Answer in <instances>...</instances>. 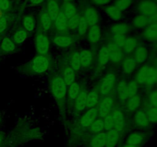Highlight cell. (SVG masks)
Wrapping results in <instances>:
<instances>
[{"label": "cell", "instance_id": "cell-1", "mask_svg": "<svg viewBox=\"0 0 157 147\" xmlns=\"http://www.w3.org/2000/svg\"><path fill=\"white\" fill-rule=\"evenodd\" d=\"M156 67L150 64H144L137 70L135 76V81L138 84L152 87L156 85Z\"/></svg>", "mask_w": 157, "mask_h": 147}, {"label": "cell", "instance_id": "cell-2", "mask_svg": "<svg viewBox=\"0 0 157 147\" xmlns=\"http://www.w3.org/2000/svg\"><path fill=\"white\" fill-rule=\"evenodd\" d=\"M51 92L58 100L64 99L67 93V86L61 77H55L51 82Z\"/></svg>", "mask_w": 157, "mask_h": 147}, {"label": "cell", "instance_id": "cell-3", "mask_svg": "<svg viewBox=\"0 0 157 147\" xmlns=\"http://www.w3.org/2000/svg\"><path fill=\"white\" fill-rule=\"evenodd\" d=\"M137 14H141L148 18L157 13V2L155 0H139L136 5Z\"/></svg>", "mask_w": 157, "mask_h": 147}, {"label": "cell", "instance_id": "cell-4", "mask_svg": "<svg viewBox=\"0 0 157 147\" xmlns=\"http://www.w3.org/2000/svg\"><path fill=\"white\" fill-rule=\"evenodd\" d=\"M35 44L36 51L39 55H47L50 50V39L42 32L37 33L35 38Z\"/></svg>", "mask_w": 157, "mask_h": 147}, {"label": "cell", "instance_id": "cell-5", "mask_svg": "<svg viewBox=\"0 0 157 147\" xmlns=\"http://www.w3.org/2000/svg\"><path fill=\"white\" fill-rule=\"evenodd\" d=\"M116 81L117 77L113 73H109L106 74L101 80V84H100V93L103 96H107L110 94L114 88Z\"/></svg>", "mask_w": 157, "mask_h": 147}, {"label": "cell", "instance_id": "cell-6", "mask_svg": "<svg viewBox=\"0 0 157 147\" xmlns=\"http://www.w3.org/2000/svg\"><path fill=\"white\" fill-rule=\"evenodd\" d=\"M133 123L140 130H149L152 126L144 108L138 109L134 112Z\"/></svg>", "mask_w": 157, "mask_h": 147}, {"label": "cell", "instance_id": "cell-7", "mask_svg": "<svg viewBox=\"0 0 157 147\" xmlns=\"http://www.w3.org/2000/svg\"><path fill=\"white\" fill-rule=\"evenodd\" d=\"M148 139V136L142 130H137L130 133L127 138V143L133 146L140 147Z\"/></svg>", "mask_w": 157, "mask_h": 147}, {"label": "cell", "instance_id": "cell-8", "mask_svg": "<svg viewBox=\"0 0 157 147\" xmlns=\"http://www.w3.org/2000/svg\"><path fill=\"white\" fill-rule=\"evenodd\" d=\"M49 67V61L44 55H38L32 62V68L35 73L43 74Z\"/></svg>", "mask_w": 157, "mask_h": 147}, {"label": "cell", "instance_id": "cell-9", "mask_svg": "<svg viewBox=\"0 0 157 147\" xmlns=\"http://www.w3.org/2000/svg\"><path fill=\"white\" fill-rule=\"evenodd\" d=\"M87 21L89 26L95 25L99 24L100 21V13L96 8L93 6H87L84 9V14L82 15Z\"/></svg>", "mask_w": 157, "mask_h": 147}, {"label": "cell", "instance_id": "cell-10", "mask_svg": "<svg viewBox=\"0 0 157 147\" xmlns=\"http://www.w3.org/2000/svg\"><path fill=\"white\" fill-rule=\"evenodd\" d=\"M113 107V100L110 96H106L104 99L101 100L98 106V115L100 117L104 119L106 116L111 113Z\"/></svg>", "mask_w": 157, "mask_h": 147}, {"label": "cell", "instance_id": "cell-11", "mask_svg": "<svg viewBox=\"0 0 157 147\" xmlns=\"http://www.w3.org/2000/svg\"><path fill=\"white\" fill-rule=\"evenodd\" d=\"M109 51V56H110V61L115 64H118L124 61V53L122 48L117 47L116 45L110 43L107 45Z\"/></svg>", "mask_w": 157, "mask_h": 147}, {"label": "cell", "instance_id": "cell-12", "mask_svg": "<svg viewBox=\"0 0 157 147\" xmlns=\"http://www.w3.org/2000/svg\"><path fill=\"white\" fill-rule=\"evenodd\" d=\"M141 37L145 41L157 44V23H152L141 32Z\"/></svg>", "mask_w": 157, "mask_h": 147}, {"label": "cell", "instance_id": "cell-13", "mask_svg": "<svg viewBox=\"0 0 157 147\" xmlns=\"http://www.w3.org/2000/svg\"><path fill=\"white\" fill-rule=\"evenodd\" d=\"M150 57V51L146 45L140 44L133 51V58L137 64H143L148 60Z\"/></svg>", "mask_w": 157, "mask_h": 147}, {"label": "cell", "instance_id": "cell-14", "mask_svg": "<svg viewBox=\"0 0 157 147\" xmlns=\"http://www.w3.org/2000/svg\"><path fill=\"white\" fill-rule=\"evenodd\" d=\"M98 116L99 115H98V108L94 107V108L88 109L81 117L80 123L83 127H89L94 121L98 119Z\"/></svg>", "mask_w": 157, "mask_h": 147}, {"label": "cell", "instance_id": "cell-15", "mask_svg": "<svg viewBox=\"0 0 157 147\" xmlns=\"http://www.w3.org/2000/svg\"><path fill=\"white\" fill-rule=\"evenodd\" d=\"M102 33H101V26L98 24L89 26L88 31L87 32V39L90 44H98L101 41Z\"/></svg>", "mask_w": 157, "mask_h": 147}, {"label": "cell", "instance_id": "cell-16", "mask_svg": "<svg viewBox=\"0 0 157 147\" xmlns=\"http://www.w3.org/2000/svg\"><path fill=\"white\" fill-rule=\"evenodd\" d=\"M131 24L126 22H117L110 28L112 35H127L131 30Z\"/></svg>", "mask_w": 157, "mask_h": 147}, {"label": "cell", "instance_id": "cell-17", "mask_svg": "<svg viewBox=\"0 0 157 147\" xmlns=\"http://www.w3.org/2000/svg\"><path fill=\"white\" fill-rule=\"evenodd\" d=\"M150 24V19L147 16L141 14H136L131 21V26L138 30H144Z\"/></svg>", "mask_w": 157, "mask_h": 147}, {"label": "cell", "instance_id": "cell-18", "mask_svg": "<svg viewBox=\"0 0 157 147\" xmlns=\"http://www.w3.org/2000/svg\"><path fill=\"white\" fill-rule=\"evenodd\" d=\"M110 61L109 51L107 45H103L98 52V65L101 70H104Z\"/></svg>", "mask_w": 157, "mask_h": 147}, {"label": "cell", "instance_id": "cell-19", "mask_svg": "<svg viewBox=\"0 0 157 147\" xmlns=\"http://www.w3.org/2000/svg\"><path fill=\"white\" fill-rule=\"evenodd\" d=\"M45 11L48 12L52 21H54L59 12H61V6L57 0H48L47 3H46Z\"/></svg>", "mask_w": 157, "mask_h": 147}, {"label": "cell", "instance_id": "cell-20", "mask_svg": "<svg viewBox=\"0 0 157 147\" xmlns=\"http://www.w3.org/2000/svg\"><path fill=\"white\" fill-rule=\"evenodd\" d=\"M113 115V120H114V130L121 133L123 131L125 126V118H124V113L119 110H114L111 112Z\"/></svg>", "mask_w": 157, "mask_h": 147}, {"label": "cell", "instance_id": "cell-21", "mask_svg": "<svg viewBox=\"0 0 157 147\" xmlns=\"http://www.w3.org/2000/svg\"><path fill=\"white\" fill-rule=\"evenodd\" d=\"M106 15L113 21H119L123 18V12L120 11L113 5H108L104 9Z\"/></svg>", "mask_w": 157, "mask_h": 147}, {"label": "cell", "instance_id": "cell-22", "mask_svg": "<svg viewBox=\"0 0 157 147\" xmlns=\"http://www.w3.org/2000/svg\"><path fill=\"white\" fill-rule=\"evenodd\" d=\"M39 22L41 28L42 29V32L45 33V32H49L52 27V19L48 12H46L45 9L41 12L39 15Z\"/></svg>", "mask_w": 157, "mask_h": 147}, {"label": "cell", "instance_id": "cell-23", "mask_svg": "<svg viewBox=\"0 0 157 147\" xmlns=\"http://www.w3.org/2000/svg\"><path fill=\"white\" fill-rule=\"evenodd\" d=\"M139 44L140 41L136 37H127L124 46L122 47V50L124 53L127 54V55L133 53L135 49L137 47Z\"/></svg>", "mask_w": 157, "mask_h": 147}, {"label": "cell", "instance_id": "cell-24", "mask_svg": "<svg viewBox=\"0 0 157 147\" xmlns=\"http://www.w3.org/2000/svg\"><path fill=\"white\" fill-rule=\"evenodd\" d=\"M61 11L65 15L67 19L73 17L74 15L78 13V9L77 6L73 2L64 1L61 7Z\"/></svg>", "mask_w": 157, "mask_h": 147}, {"label": "cell", "instance_id": "cell-25", "mask_svg": "<svg viewBox=\"0 0 157 147\" xmlns=\"http://www.w3.org/2000/svg\"><path fill=\"white\" fill-rule=\"evenodd\" d=\"M53 43L59 47H68L74 44V38L68 35H56L53 38Z\"/></svg>", "mask_w": 157, "mask_h": 147}, {"label": "cell", "instance_id": "cell-26", "mask_svg": "<svg viewBox=\"0 0 157 147\" xmlns=\"http://www.w3.org/2000/svg\"><path fill=\"white\" fill-rule=\"evenodd\" d=\"M54 24L56 30L59 32H65L67 28V18L62 12H60L57 18L54 21Z\"/></svg>", "mask_w": 157, "mask_h": 147}, {"label": "cell", "instance_id": "cell-27", "mask_svg": "<svg viewBox=\"0 0 157 147\" xmlns=\"http://www.w3.org/2000/svg\"><path fill=\"white\" fill-rule=\"evenodd\" d=\"M137 66V63L133 57L125 58L122 63V70L125 74H131L135 71Z\"/></svg>", "mask_w": 157, "mask_h": 147}, {"label": "cell", "instance_id": "cell-28", "mask_svg": "<svg viewBox=\"0 0 157 147\" xmlns=\"http://www.w3.org/2000/svg\"><path fill=\"white\" fill-rule=\"evenodd\" d=\"M142 104V98L140 95L136 94L132 97H129L127 100V108L131 113H134L140 109Z\"/></svg>", "mask_w": 157, "mask_h": 147}, {"label": "cell", "instance_id": "cell-29", "mask_svg": "<svg viewBox=\"0 0 157 147\" xmlns=\"http://www.w3.org/2000/svg\"><path fill=\"white\" fill-rule=\"evenodd\" d=\"M94 55L90 51L87 49H83L80 51V60H81V67L87 68L91 64L93 61Z\"/></svg>", "mask_w": 157, "mask_h": 147}, {"label": "cell", "instance_id": "cell-30", "mask_svg": "<svg viewBox=\"0 0 157 147\" xmlns=\"http://www.w3.org/2000/svg\"><path fill=\"white\" fill-rule=\"evenodd\" d=\"M120 139V133L113 129L107 131V143L106 147H115Z\"/></svg>", "mask_w": 157, "mask_h": 147}, {"label": "cell", "instance_id": "cell-31", "mask_svg": "<svg viewBox=\"0 0 157 147\" xmlns=\"http://www.w3.org/2000/svg\"><path fill=\"white\" fill-rule=\"evenodd\" d=\"M107 143V133H98L90 142V147H104Z\"/></svg>", "mask_w": 157, "mask_h": 147}, {"label": "cell", "instance_id": "cell-32", "mask_svg": "<svg viewBox=\"0 0 157 147\" xmlns=\"http://www.w3.org/2000/svg\"><path fill=\"white\" fill-rule=\"evenodd\" d=\"M87 92L80 91L79 94L75 100V109L78 111H84L86 109V102H87Z\"/></svg>", "mask_w": 157, "mask_h": 147}, {"label": "cell", "instance_id": "cell-33", "mask_svg": "<svg viewBox=\"0 0 157 147\" xmlns=\"http://www.w3.org/2000/svg\"><path fill=\"white\" fill-rule=\"evenodd\" d=\"M22 24L24 29L28 32V33H32L35 31L36 28V21H35V18L30 15H25L23 18Z\"/></svg>", "mask_w": 157, "mask_h": 147}, {"label": "cell", "instance_id": "cell-34", "mask_svg": "<svg viewBox=\"0 0 157 147\" xmlns=\"http://www.w3.org/2000/svg\"><path fill=\"white\" fill-rule=\"evenodd\" d=\"M144 109L147 113L150 123L152 125H157V107H153L148 104H145Z\"/></svg>", "mask_w": 157, "mask_h": 147}, {"label": "cell", "instance_id": "cell-35", "mask_svg": "<svg viewBox=\"0 0 157 147\" xmlns=\"http://www.w3.org/2000/svg\"><path fill=\"white\" fill-rule=\"evenodd\" d=\"M0 47L2 51L5 53H11L15 50V44L9 37H5L2 38L0 43Z\"/></svg>", "mask_w": 157, "mask_h": 147}, {"label": "cell", "instance_id": "cell-36", "mask_svg": "<svg viewBox=\"0 0 157 147\" xmlns=\"http://www.w3.org/2000/svg\"><path fill=\"white\" fill-rule=\"evenodd\" d=\"M28 35L29 33L24 28H19L14 32L12 35V41L15 44H21L27 39Z\"/></svg>", "mask_w": 157, "mask_h": 147}, {"label": "cell", "instance_id": "cell-37", "mask_svg": "<svg viewBox=\"0 0 157 147\" xmlns=\"http://www.w3.org/2000/svg\"><path fill=\"white\" fill-rule=\"evenodd\" d=\"M99 102V94L96 91H91L87 94V102L86 109H90L95 107Z\"/></svg>", "mask_w": 157, "mask_h": 147}, {"label": "cell", "instance_id": "cell-38", "mask_svg": "<svg viewBox=\"0 0 157 147\" xmlns=\"http://www.w3.org/2000/svg\"><path fill=\"white\" fill-rule=\"evenodd\" d=\"M63 80L66 85L70 86L75 81V71L71 67H65L63 72Z\"/></svg>", "mask_w": 157, "mask_h": 147}, {"label": "cell", "instance_id": "cell-39", "mask_svg": "<svg viewBox=\"0 0 157 147\" xmlns=\"http://www.w3.org/2000/svg\"><path fill=\"white\" fill-rule=\"evenodd\" d=\"M117 94L120 100L126 101L128 99V93H127V83L122 81L119 82L117 85Z\"/></svg>", "mask_w": 157, "mask_h": 147}, {"label": "cell", "instance_id": "cell-40", "mask_svg": "<svg viewBox=\"0 0 157 147\" xmlns=\"http://www.w3.org/2000/svg\"><path fill=\"white\" fill-rule=\"evenodd\" d=\"M71 67L75 71L79 70L81 69V60H80V52L75 51L71 54L70 57Z\"/></svg>", "mask_w": 157, "mask_h": 147}, {"label": "cell", "instance_id": "cell-41", "mask_svg": "<svg viewBox=\"0 0 157 147\" xmlns=\"http://www.w3.org/2000/svg\"><path fill=\"white\" fill-rule=\"evenodd\" d=\"M133 3V0H114L113 6L121 12H125L130 9Z\"/></svg>", "mask_w": 157, "mask_h": 147}, {"label": "cell", "instance_id": "cell-42", "mask_svg": "<svg viewBox=\"0 0 157 147\" xmlns=\"http://www.w3.org/2000/svg\"><path fill=\"white\" fill-rule=\"evenodd\" d=\"M90 131L93 133H98L104 132V120L102 119H97L96 120L94 121L90 126Z\"/></svg>", "mask_w": 157, "mask_h": 147}, {"label": "cell", "instance_id": "cell-43", "mask_svg": "<svg viewBox=\"0 0 157 147\" xmlns=\"http://www.w3.org/2000/svg\"><path fill=\"white\" fill-rule=\"evenodd\" d=\"M80 91H81V90H80V84L78 82H76V81H75L73 84H71L69 86L68 90H67L69 98L72 100H75L77 96H78V94H79Z\"/></svg>", "mask_w": 157, "mask_h": 147}, {"label": "cell", "instance_id": "cell-44", "mask_svg": "<svg viewBox=\"0 0 157 147\" xmlns=\"http://www.w3.org/2000/svg\"><path fill=\"white\" fill-rule=\"evenodd\" d=\"M139 91V84L136 81H131L127 83V93H128V98L132 97L138 94Z\"/></svg>", "mask_w": 157, "mask_h": 147}, {"label": "cell", "instance_id": "cell-45", "mask_svg": "<svg viewBox=\"0 0 157 147\" xmlns=\"http://www.w3.org/2000/svg\"><path fill=\"white\" fill-rule=\"evenodd\" d=\"M89 28V24H87V21L85 20V18L83 16H81L80 18L79 23H78V26L77 28V30H78V33L79 34V35L81 36H84V35H86L88 31Z\"/></svg>", "mask_w": 157, "mask_h": 147}, {"label": "cell", "instance_id": "cell-46", "mask_svg": "<svg viewBox=\"0 0 157 147\" xmlns=\"http://www.w3.org/2000/svg\"><path fill=\"white\" fill-rule=\"evenodd\" d=\"M81 15H80V13H77L76 15H74L73 17H71V18L67 19V28L68 30H76L78 26V23H79L80 18H81Z\"/></svg>", "mask_w": 157, "mask_h": 147}, {"label": "cell", "instance_id": "cell-47", "mask_svg": "<svg viewBox=\"0 0 157 147\" xmlns=\"http://www.w3.org/2000/svg\"><path fill=\"white\" fill-rule=\"evenodd\" d=\"M103 120H104V130L109 131V130H113L114 128V120H113V115H112L111 113L107 115V116H106Z\"/></svg>", "mask_w": 157, "mask_h": 147}, {"label": "cell", "instance_id": "cell-48", "mask_svg": "<svg viewBox=\"0 0 157 147\" xmlns=\"http://www.w3.org/2000/svg\"><path fill=\"white\" fill-rule=\"evenodd\" d=\"M147 104L153 106V107H157V87L152 90L147 96Z\"/></svg>", "mask_w": 157, "mask_h": 147}, {"label": "cell", "instance_id": "cell-49", "mask_svg": "<svg viewBox=\"0 0 157 147\" xmlns=\"http://www.w3.org/2000/svg\"><path fill=\"white\" fill-rule=\"evenodd\" d=\"M126 35H112V43L117 47L122 48L126 40Z\"/></svg>", "mask_w": 157, "mask_h": 147}, {"label": "cell", "instance_id": "cell-50", "mask_svg": "<svg viewBox=\"0 0 157 147\" xmlns=\"http://www.w3.org/2000/svg\"><path fill=\"white\" fill-rule=\"evenodd\" d=\"M12 6L10 0H0V10L7 11Z\"/></svg>", "mask_w": 157, "mask_h": 147}, {"label": "cell", "instance_id": "cell-51", "mask_svg": "<svg viewBox=\"0 0 157 147\" xmlns=\"http://www.w3.org/2000/svg\"><path fill=\"white\" fill-rule=\"evenodd\" d=\"M8 26V19L6 17L2 16L0 18V34L3 33L6 31Z\"/></svg>", "mask_w": 157, "mask_h": 147}, {"label": "cell", "instance_id": "cell-52", "mask_svg": "<svg viewBox=\"0 0 157 147\" xmlns=\"http://www.w3.org/2000/svg\"><path fill=\"white\" fill-rule=\"evenodd\" d=\"M93 5L96 6H107L111 0H90Z\"/></svg>", "mask_w": 157, "mask_h": 147}, {"label": "cell", "instance_id": "cell-53", "mask_svg": "<svg viewBox=\"0 0 157 147\" xmlns=\"http://www.w3.org/2000/svg\"><path fill=\"white\" fill-rule=\"evenodd\" d=\"M45 0H29V3L30 6H33V7H36V6H39L42 5L44 2Z\"/></svg>", "mask_w": 157, "mask_h": 147}, {"label": "cell", "instance_id": "cell-54", "mask_svg": "<svg viewBox=\"0 0 157 147\" xmlns=\"http://www.w3.org/2000/svg\"><path fill=\"white\" fill-rule=\"evenodd\" d=\"M149 19H150V24H152V23H157V13L150 17Z\"/></svg>", "mask_w": 157, "mask_h": 147}, {"label": "cell", "instance_id": "cell-55", "mask_svg": "<svg viewBox=\"0 0 157 147\" xmlns=\"http://www.w3.org/2000/svg\"><path fill=\"white\" fill-rule=\"evenodd\" d=\"M123 147H136V146H133V145H128V144H126V145H124Z\"/></svg>", "mask_w": 157, "mask_h": 147}, {"label": "cell", "instance_id": "cell-56", "mask_svg": "<svg viewBox=\"0 0 157 147\" xmlns=\"http://www.w3.org/2000/svg\"><path fill=\"white\" fill-rule=\"evenodd\" d=\"M2 138L1 135H0V144H1V142H2Z\"/></svg>", "mask_w": 157, "mask_h": 147}, {"label": "cell", "instance_id": "cell-57", "mask_svg": "<svg viewBox=\"0 0 157 147\" xmlns=\"http://www.w3.org/2000/svg\"><path fill=\"white\" fill-rule=\"evenodd\" d=\"M64 1H67V2H73V0H64Z\"/></svg>", "mask_w": 157, "mask_h": 147}, {"label": "cell", "instance_id": "cell-58", "mask_svg": "<svg viewBox=\"0 0 157 147\" xmlns=\"http://www.w3.org/2000/svg\"><path fill=\"white\" fill-rule=\"evenodd\" d=\"M155 1H156V2H157V0H155Z\"/></svg>", "mask_w": 157, "mask_h": 147}, {"label": "cell", "instance_id": "cell-59", "mask_svg": "<svg viewBox=\"0 0 157 147\" xmlns=\"http://www.w3.org/2000/svg\"><path fill=\"white\" fill-rule=\"evenodd\" d=\"M0 122H1V119H0Z\"/></svg>", "mask_w": 157, "mask_h": 147}, {"label": "cell", "instance_id": "cell-60", "mask_svg": "<svg viewBox=\"0 0 157 147\" xmlns=\"http://www.w3.org/2000/svg\"><path fill=\"white\" fill-rule=\"evenodd\" d=\"M57 1H58V0H57Z\"/></svg>", "mask_w": 157, "mask_h": 147}, {"label": "cell", "instance_id": "cell-61", "mask_svg": "<svg viewBox=\"0 0 157 147\" xmlns=\"http://www.w3.org/2000/svg\"><path fill=\"white\" fill-rule=\"evenodd\" d=\"M0 43H1V42H0Z\"/></svg>", "mask_w": 157, "mask_h": 147}]
</instances>
